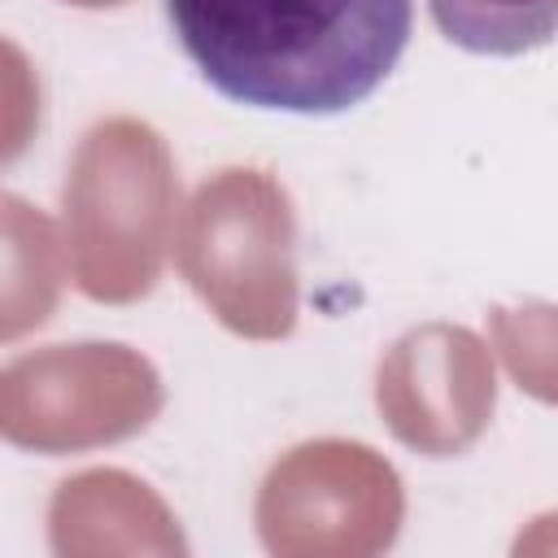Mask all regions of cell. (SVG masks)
<instances>
[{"mask_svg":"<svg viewBox=\"0 0 558 558\" xmlns=\"http://www.w3.org/2000/svg\"><path fill=\"white\" fill-rule=\"evenodd\" d=\"M440 35L480 57H523L558 35V0H427Z\"/></svg>","mask_w":558,"mask_h":558,"instance_id":"cell-7","label":"cell"},{"mask_svg":"<svg viewBox=\"0 0 558 558\" xmlns=\"http://www.w3.org/2000/svg\"><path fill=\"white\" fill-rule=\"evenodd\" d=\"M174 209L161 135L135 118L87 131L65 179V244L78 288L96 301H135L153 288Z\"/></svg>","mask_w":558,"mask_h":558,"instance_id":"cell-2","label":"cell"},{"mask_svg":"<svg viewBox=\"0 0 558 558\" xmlns=\"http://www.w3.org/2000/svg\"><path fill=\"white\" fill-rule=\"evenodd\" d=\"M401 514L397 475L366 445L318 440L288 453L262 488V536L279 554L310 545L314 523L340 527L344 549H379L392 541Z\"/></svg>","mask_w":558,"mask_h":558,"instance_id":"cell-5","label":"cell"},{"mask_svg":"<svg viewBox=\"0 0 558 558\" xmlns=\"http://www.w3.org/2000/svg\"><path fill=\"white\" fill-rule=\"evenodd\" d=\"M493 331L519 388L536 392L541 401H558V310H493Z\"/></svg>","mask_w":558,"mask_h":558,"instance_id":"cell-8","label":"cell"},{"mask_svg":"<svg viewBox=\"0 0 558 558\" xmlns=\"http://www.w3.org/2000/svg\"><path fill=\"white\" fill-rule=\"evenodd\" d=\"M161 405V384L122 344H57L17 357L0 379V427L13 445L61 453L140 432Z\"/></svg>","mask_w":558,"mask_h":558,"instance_id":"cell-4","label":"cell"},{"mask_svg":"<svg viewBox=\"0 0 558 558\" xmlns=\"http://www.w3.org/2000/svg\"><path fill=\"white\" fill-rule=\"evenodd\" d=\"M70 4H92L96 9V4H118V0H70Z\"/></svg>","mask_w":558,"mask_h":558,"instance_id":"cell-9","label":"cell"},{"mask_svg":"<svg viewBox=\"0 0 558 558\" xmlns=\"http://www.w3.org/2000/svg\"><path fill=\"white\" fill-rule=\"evenodd\" d=\"M179 266L231 331L288 336L296 323L288 192L266 170H222L201 183L179 227Z\"/></svg>","mask_w":558,"mask_h":558,"instance_id":"cell-3","label":"cell"},{"mask_svg":"<svg viewBox=\"0 0 558 558\" xmlns=\"http://www.w3.org/2000/svg\"><path fill=\"white\" fill-rule=\"evenodd\" d=\"M201 78L235 105L344 113L410 44V0H166Z\"/></svg>","mask_w":558,"mask_h":558,"instance_id":"cell-1","label":"cell"},{"mask_svg":"<svg viewBox=\"0 0 558 558\" xmlns=\"http://www.w3.org/2000/svg\"><path fill=\"white\" fill-rule=\"evenodd\" d=\"M379 410L388 427L432 453H458L480 436L493 410V366L484 344L462 327H418L379 366Z\"/></svg>","mask_w":558,"mask_h":558,"instance_id":"cell-6","label":"cell"}]
</instances>
